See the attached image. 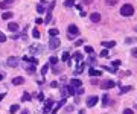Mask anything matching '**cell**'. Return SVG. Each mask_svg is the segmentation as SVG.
<instances>
[{
    "label": "cell",
    "instance_id": "obj_1",
    "mask_svg": "<svg viewBox=\"0 0 137 114\" xmlns=\"http://www.w3.org/2000/svg\"><path fill=\"white\" fill-rule=\"evenodd\" d=\"M120 14L123 17H129V15L134 14V8L131 6V5H123V6L120 8Z\"/></svg>",
    "mask_w": 137,
    "mask_h": 114
},
{
    "label": "cell",
    "instance_id": "obj_2",
    "mask_svg": "<svg viewBox=\"0 0 137 114\" xmlns=\"http://www.w3.org/2000/svg\"><path fill=\"white\" fill-rule=\"evenodd\" d=\"M75 91H76V88H73L72 85H66V87H62V90H61V94H62V98H67V96L75 94Z\"/></svg>",
    "mask_w": 137,
    "mask_h": 114
},
{
    "label": "cell",
    "instance_id": "obj_3",
    "mask_svg": "<svg viewBox=\"0 0 137 114\" xmlns=\"http://www.w3.org/2000/svg\"><path fill=\"white\" fill-rule=\"evenodd\" d=\"M114 85H116L114 81H111V79H105V81L101 84V87H102V90H108V88H113Z\"/></svg>",
    "mask_w": 137,
    "mask_h": 114
},
{
    "label": "cell",
    "instance_id": "obj_4",
    "mask_svg": "<svg viewBox=\"0 0 137 114\" xmlns=\"http://www.w3.org/2000/svg\"><path fill=\"white\" fill-rule=\"evenodd\" d=\"M49 47L52 49V50H55V49H58V47H60V40L56 38V37H53L52 40H50V43H49Z\"/></svg>",
    "mask_w": 137,
    "mask_h": 114
},
{
    "label": "cell",
    "instance_id": "obj_5",
    "mask_svg": "<svg viewBox=\"0 0 137 114\" xmlns=\"http://www.w3.org/2000/svg\"><path fill=\"white\" fill-rule=\"evenodd\" d=\"M67 31H68V33H70V37H75V35H78V33H79L78 26H75V24H70Z\"/></svg>",
    "mask_w": 137,
    "mask_h": 114
},
{
    "label": "cell",
    "instance_id": "obj_6",
    "mask_svg": "<svg viewBox=\"0 0 137 114\" xmlns=\"http://www.w3.org/2000/svg\"><path fill=\"white\" fill-rule=\"evenodd\" d=\"M15 2V0H2V3H0V8H2L3 11L6 9V8H9V6H12V3Z\"/></svg>",
    "mask_w": 137,
    "mask_h": 114
},
{
    "label": "cell",
    "instance_id": "obj_7",
    "mask_svg": "<svg viewBox=\"0 0 137 114\" xmlns=\"http://www.w3.org/2000/svg\"><path fill=\"white\" fill-rule=\"evenodd\" d=\"M98 100H99L98 96H91V98L87 99V106H94L96 104H98Z\"/></svg>",
    "mask_w": 137,
    "mask_h": 114
},
{
    "label": "cell",
    "instance_id": "obj_8",
    "mask_svg": "<svg viewBox=\"0 0 137 114\" xmlns=\"http://www.w3.org/2000/svg\"><path fill=\"white\" fill-rule=\"evenodd\" d=\"M6 64H8L9 67H17V64H18V59H17L15 56H9L8 61H6Z\"/></svg>",
    "mask_w": 137,
    "mask_h": 114
},
{
    "label": "cell",
    "instance_id": "obj_9",
    "mask_svg": "<svg viewBox=\"0 0 137 114\" xmlns=\"http://www.w3.org/2000/svg\"><path fill=\"white\" fill-rule=\"evenodd\" d=\"M53 6H55V2L52 3V5H50V6H49V11H47V15H46V23H49L50 20H52V9H53Z\"/></svg>",
    "mask_w": 137,
    "mask_h": 114
},
{
    "label": "cell",
    "instance_id": "obj_10",
    "mask_svg": "<svg viewBox=\"0 0 137 114\" xmlns=\"http://www.w3.org/2000/svg\"><path fill=\"white\" fill-rule=\"evenodd\" d=\"M90 20L93 21V23H99V21H101V14H99V12H93V14H90Z\"/></svg>",
    "mask_w": 137,
    "mask_h": 114
},
{
    "label": "cell",
    "instance_id": "obj_11",
    "mask_svg": "<svg viewBox=\"0 0 137 114\" xmlns=\"http://www.w3.org/2000/svg\"><path fill=\"white\" fill-rule=\"evenodd\" d=\"M88 75L90 76H101L102 72L101 70H96V68H90V70H88Z\"/></svg>",
    "mask_w": 137,
    "mask_h": 114
},
{
    "label": "cell",
    "instance_id": "obj_12",
    "mask_svg": "<svg viewBox=\"0 0 137 114\" xmlns=\"http://www.w3.org/2000/svg\"><path fill=\"white\" fill-rule=\"evenodd\" d=\"M102 46H104L105 49H110V47H114L116 43H114V41H102Z\"/></svg>",
    "mask_w": 137,
    "mask_h": 114
},
{
    "label": "cell",
    "instance_id": "obj_13",
    "mask_svg": "<svg viewBox=\"0 0 137 114\" xmlns=\"http://www.w3.org/2000/svg\"><path fill=\"white\" fill-rule=\"evenodd\" d=\"M12 84H14V85H21V84H25V79L20 78V76H18V78H14V79H12Z\"/></svg>",
    "mask_w": 137,
    "mask_h": 114
},
{
    "label": "cell",
    "instance_id": "obj_14",
    "mask_svg": "<svg viewBox=\"0 0 137 114\" xmlns=\"http://www.w3.org/2000/svg\"><path fill=\"white\" fill-rule=\"evenodd\" d=\"M8 29H9L11 32H15L17 29H18V24H17V23H14V21H12V23H9V24H8Z\"/></svg>",
    "mask_w": 137,
    "mask_h": 114
},
{
    "label": "cell",
    "instance_id": "obj_15",
    "mask_svg": "<svg viewBox=\"0 0 137 114\" xmlns=\"http://www.w3.org/2000/svg\"><path fill=\"white\" fill-rule=\"evenodd\" d=\"M64 102H66L64 99H62L61 102H58V104H56V106H55V108H53V110H52V114H56V111H58V110H60V108H61L62 105H64Z\"/></svg>",
    "mask_w": 137,
    "mask_h": 114
},
{
    "label": "cell",
    "instance_id": "obj_16",
    "mask_svg": "<svg viewBox=\"0 0 137 114\" xmlns=\"http://www.w3.org/2000/svg\"><path fill=\"white\" fill-rule=\"evenodd\" d=\"M81 81H79V79H72V87L73 88H79V87H81Z\"/></svg>",
    "mask_w": 137,
    "mask_h": 114
},
{
    "label": "cell",
    "instance_id": "obj_17",
    "mask_svg": "<svg viewBox=\"0 0 137 114\" xmlns=\"http://www.w3.org/2000/svg\"><path fill=\"white\" fill-rule=\"evenodd\" d=\"M52 105H53V100L52 99H49V100H46V108H44V111L47 113L50 108H52Z\"/></svg>",
    "mask_w": 137,
    "mask_h": 114
},
{
    "label": "cell",
    "instance_id": "obj_18",
    "mask_svg": "<svg viewBox=\"0 0 137 114\" xmlns=\"http://www.w3.org/2000/svg\"><path fill=\"white\" fill-rule=\"evenodd\" d=\"M108 100H110V98H108V94H104V96H102V105H104V106H107L108 104H110Z\"/></svg>",
    "mask_w": 137,
    "mask_h": 114
},
{
    "label": "cell",
    "instance_id": "obj_19",
    "mask_svg": "<svg viewBox=\"0 0 137 114\" xmlns=\"http://www.w3.org/2000/svg\"><path fill=\"white\" fill-rule=\"evenodd\" d=\"M12 12H3V15H2V18L3 20H11V18H12Z\"/></svg>",
    "mask_w": 137,
    "mask_h": 114
},
{
    "label": "cell",
    "instance_id": "obj_20",
    "mask_svg": "<svg viewBox=\"0 0 137 114\" xmlns=\"http://www.w3.org/2000/svg\"><path fill=\"white\" fill-rule=\"evenodd\" d=\"M61 59L62 61H68V59H70V53H68V52H64V53H62V56H61Z\"/></svg>",
    "mask_w": 137,
    "mask_h": 114
},
{
    "label": "cell",
    "instance_id": "obj_21",
    "mask_svg": "<svg viewBox=\"0 0 137 114\" xmlns=\"http://www.w3.org/2000/svg\"><path fill=\"white\" fill-rule=\"evenodd\" d=\"M18 110H20V106L15 104V105H12V106H11V110H9V111H11V114H15V113L18 111Z\"/></svg>",
    "mask_w": 137,
    "mask_h": 114
},
{
    "label": "cell",
    "instance_id": "obj_22",
    "mask_svg": "<svg viewBox=\"0 0 137 114\" xmlns=\"http://www.w3.org/2000/svg\"><path fill=\"white\" fill-rule=\"evenodd\" d=\"M73 5H75V2H73V0H66V2H64V6H66V8H72Z\"/></svg>",
    "mask_w": 137,
    "mask_h": 114
},
{
    "label": "cell",
    "instance_id": "obj_23",
    "mask_svg": "<svg viewBox=\"0 0 137 114\" xmlns=\"http://www.w3.org/2000/svg\"><path fill=\"white\" fill-rule=\"evenodd\" d=\"M49 35L50 37H56V35H58V29H49Z\"/></svg>",
    "mask_w": 137,
    "mask_h": 114
},
{
    "label": "cell",
    "instance_id": "obj_24",
    "mask_svg": "<svg viewBox=\"0 0 137 114\" xmlns=\"http://www.w3.org/2000/svg\"><path fill=\"white\" fill-rule=\"evenodd\" d=\"M117 2H119V0H105V3L108 5V6H114Z\"/></svg>",
    "mask_w": 137,
    "mask_h": 114
},
{
    "label": "cell",
    "instance_id": "obj_25",
    "mask_svg": "<svg viewBox=\"0 0 137 114\" xmlns=\"http://www.w3.org/2000/svg\"><path fill=\"white\" fill-rule=\"evenodd\" d=\"M49 62H50V64H58V58H56V56H50V59H49Z\"/></svg>",
    "mask_w": 137,
    "mask_h": 114
},
{
    "label": "cell",
    "instance_id": "obj_26",
    "mask_svg": "<svg viewBox=\"0 0 137 114\" xmlns=\"http://www.w3.org/2000/svg\"><path fill=\"white\" fill-rule=\"evenodd\" d=\"M131 90H133V87H129V85H128V87H122V90H120V94L127 93V91H131Z\"/></svg>",
    "mask_w": 137,
    "mask_h": 114
},
{
    "label": "cell",
    "instance_id": "obj_27",
    "mask_svg": "<svg viewBox=\"0 0 137 114\" xmlns=\"http://www.w3.org/2000/svg\"><path fill=\"white\" fill-rule=\"evenodd\" d=\"M73 58H75V61H81L82 59V53H75V55H73Z\"/></svg>",
    "mask_w": 137,
    "mask_h": 114
},
{
    "label": "cell",
    "instance_id": "obj_28",
    "mask_svg": "<svg viewBox=\"0 0 137 114\" xmlns=\"http://www.w3.org/2000/svg\"><path fill=\"white\" fill-rule=\"evenodd\" d=\"M84 50H85V52H87V53H93V47H91V46H85V47H84Z\"/></svg>",
    "mask_w": 137,
    "mask_h": 114
},
{
    "label": "cell",
    "instance_id": "obj_29",
    "mask_svg": "<svg viewBox=\"0 0 137 114\" xmlns=\"http://www.w3.org/2000/svg\"><path fill=\"white\" fill-rule=\"evenodd\" d=\"M32 37H34V38H40V31H38V29H34V31H32Z\"/></svg>",
    "mask_w": 137,
    "mask_h": 114
},
{
    "label": "cell",
    "instance_id": "obj_30",
    "mask_svg": "<svg viewBox=\"0 0 137 114\" xmlns=\"http://www.w3.org/2000/svg\"><path fill=\"white\" fill-rule=\"evenodd\" d=\"M82 70H84V67H82V65H78V67L75 68V75H79V73H81Z\"/></svg>",
    "mask_w": 137,
    "mask_h": 114
},
{
    "label": "cell",
    "instance_id": "obj_31",
    "mask_svg": "<svg viewBox=\"0 0 137 114\" xmlns=\"http://www.w3.org/2000/svg\"><path fill=\"white\" fill-rule=\"evenodd\" d=\"M27 100H31V94L25 93V94H23V102H27Z\"/></svg>",
    "mask_w": 137,
    "mask_h": 114
},
{
    "label": "cell",
    "instance_id": "obj_32",
    "mask_svg": "<svg viewBox=\"0 0 137 114\" xmlns=\"http://www.w3.org/2000/svg\"><path fill=\"white\" fill-rule=\"evenodd\" d=\"M5 41H6V35L3 32H0V43H5Z\"/></svg>",
    "mask_w": 137,
    "mask_h": 114
},
{
    "label": "cell",
    "instance_id": "obj_33",
    "mask_svg": "<svg viewBox=\"0 0 137 114\" xmlns=\"http://www.w3.org/2000/svg\"><path fill=\"white\" fill-rule=\"evenodd\" d=\"M99 55L102 56V58H107V56H108V50H107V49H104V50H102V52H101Z\"/></svg>",
    "mask_w": 137,
    "mask_h": 114
},
{
    "label": "cell",
    "instance_id": "obj_34",
    "mask_svg": "<svg viewBox=\"0 0 137 114\" xmlns=\"http://www.w3.org/2000/svg\"><path fill=\"white\" fill-rule=\"evenodd\" d=\"M37 11H38L40 14H43V12H44V6H43V5H38V6H37Z\"/></svg>",
    "mask_w": 137,
    "mask_h": 114
},
{
    "label": "cell",
    "instance_id": "obj_35",
    "mask_svg": "<svg viewBox=\"0 0 137 114\" xmlns=\"http://www.w3.org/2000/svg\"><path fill=\"white\" fill-rule=\"evenodd\" d=\"M47 70H49V65H43V68H41V75H46V73H47Z\"/></svg>",
    "mask_w": 137,
    "mask_h": 114
},
{
    "label": "cell",
    "instance_id": "obj_36",
    "mask_svg": "<svg viewBox=\"0 0 137 114\" xmlns=\"http://www.w3.org/2000/svg\"><path fill=\"white\" fill-rule=\"evenodd\" d=\"M84 44V40H78V41H75V46L76 47H79V46H82Z\"/></svg>",
    "mask_w": 137,
    "mask_h": 114
},
{
    "label": "cell",
    "instance_id": "obj_37",
    "mask_svg": "<svg viewBox=\"0 0 137 114\" xmlns=\"http://www.w3.org/2000/svg\"><path fill=\"white\" fill-rule=\"evenodd\" d=\"M113 65H114V68L117 70V67L120 65V61H119V59H117V61H113Z\"/></svg>",
    "mask_w": 137,
    "mask_h": 114
},
{
    "label": "cell",
    "instance_id": "obj_38",
    "mask_svg": "<svg viewBox=\"0 0 137 114\" xmlns=\"http://www.w3.org/2000/svg\"><path fill=\"white\" fill-rule=\"evenodd\" d=\"M131 55H133L134 58H137V47H134L133 50H131Z\"/></svg>",
    "mask_w": 137,
    "mask_h": 114
},
{
    "label": "cell",
    "instance_id": "obj_39",
    "mask_svg": "<svg viewBox=\"0 0 137 114\" xmlns=\"http://www.w3.org/2000/svg\"><path fill=\"white\" fill-rule=\"evenodd\" d=\"M27 72H29V73H34V72H35V67H34V65L27 67Z\"/></svg>",
    "mask_w": 137,
    "mask_h": 114
},
{
    "label": "cell",
    "instance_id": "obj_40",
    "mask_svg": "<svg viewBox=\"0 0 137 114\" xmlns=\"http://www.w3.org/2000/svg\"><path fill=\"white\" fill-rule=\"evenodd\" d=\"M29 62H32V64H38V61L35 58H31V56H29Z\"/></svg>",
    "mask_w": 137,
    "mask_h": 114
},
{
    "label": "cell",
    "instance_id": "obj_41",
    "mask_svg": "<svg viewBox=\"0 0 137 114\" xmlns=\"http://www.w3.org/2000/svg\"><path fill=\"white\" fill-rule=\"evenodd\" d=\"M81 2L85 3V5H91V3H93V0H81Z\"/></svg>",
    "mask_w": 137,
    "mask_h": 114
},
{
    "label": "cell",
    "instance_id": "obj_42",
    "mask_svg": "<svg viewBox=\"0 0 137 114\" xmlns=\"http://www.w3.org/2000/svg\"><path fill=\"white\" fill-rule=\"evenodd\" d=\"M38 99H40V102H43V100H44V94L40 93V94H38Z\"/></svg>",
    "mask_w": 137,
    "mask_h": 114
},
{
    "label": "cell",
    "instance_id": "obj_43",
    "mask_svg": "<svg viewBox=\"0 0 137 114\" xmlns=\"http://www.w3.org/2000/svg\"><path fill=\"white\" fill-rule=\"evenodd\" d=\"M75 93H78V94H82V93H84V90H82L81 87H79V88H78V90L75 91Z\"/></svg>",
    "mask_w": 137,
    "mask_h": 114
},
{
    "label": "cell",
    "instance_id": "obj_44",
    "mask_svg": "<svg viewBox=\"0 0 137 114\" xmlns=\"http://www.w3.org/2000/svg\"><path fill=\"white\" fill-rule=\"evenodd\" d=\"M134 41H136L134 38H127V43H128V44H131V43H134Z\"/></svg>",
    "mask_w": 137,
    "mask_h": 114
},
{
    "label": "cell",
    "instance_id": "obj_45",
    "mask_svg": "<svg viewBox=\"0 0 137 114\" xmlns=\"http://www.w3.org/2000/svg\"><path fill=\"white\" fill-rule=\"evenodd\" d=\"M123 114H134V113H133V110H125Z\"/></svg>",
    "mask_w": 137,
    "mask_h": 114
},
{
    "label": "cell",
    "instance_id": "obj_46",
    "mask_svg": "<svg viewBox=\"0 0 137 114\" xmlns=\"http://www.w3.org/2000/svg\"><path fill=\"white\" fill-rule=\"evenodd\" d=\"M21 114H29V113H27V110H23V111H21Z\"/></svg>",
    "mask_w": 137,
    "mask_h": 114
},
{
    "label": "cell",
    "instance_id": "obj_47",
    "mask_svg": "<svg viewBox=\"0 0 137 114\" xmlns=\"http://www.w3.org/2000/svg\"><path fill=\"white\" fill-rule=\"evenodd\" d=\"M3 98H5V94H0V100H2Z\"/></svg>",
    "mask_w": 137,
    "mask_h": 114
},
{
    "label": "cell",
    "instance_id": "obj_48",
    "mask_svg": "<svg viewBox=\"0 0 137 114\" xmlns=\"http://www.w3.org/2000/svg\"><path fill=\"white\" fill-rule=\"evenodd\" d=\"M2 79H3V75H0V81H2Z\"/></svg>",
    "mask_w": 137,
    "mask_h": 114
},
{
    "label": "cell",
    "instance_id": "obj_49",
    "mask_svg": "<svg viewBox=\"0 0 137 114\" xmlns=\"http://www.w3.org/2000/svg\"><path fill=\"white\" fill-rule=\"evenodd\" d=\"M79 114H85V113H84V111H79Z\"/></svg>",
    "mask_w": 137,
    "mask_h": 114
},
{
    "label": "cell",
    "instance_id": "obj_50",
    "mask_svg": "<svg viewBox=\"0 0 137 114\" xmlns=\"http://www.w3.org/2000/svg\"><path fill=\"white\" fill-rule=\"evenodd\" d=\"M136 31H137V29H136Z\"/></svg>",
    "mask_w": 137,
    "mask_h": 114
}]
</instances>
